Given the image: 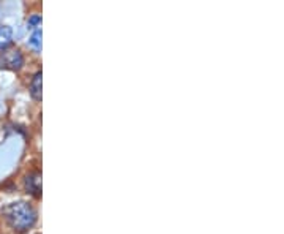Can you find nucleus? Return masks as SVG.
I'll list each match as a JSON object with an SVG mask.
<instances>
[{
	"instance_id": "obj_4",
	"label": "nucleus",
	"mask_w": 284,
	"mask_h": 234,
	"mask_svg": "<svg viewBox=\"0 0 284 234\" xmlns=\"http://www.w3.org/2000/svg\"><path fill=\"white\" fill-rule=\"evenodd\" d=\"M41 81H43V75H41V71H38V73H35V76L32 78V81H30V95H32V98L33 100H41Z\"/></svg>"
},
{
	"instance_id": "obj_5",
	"label": "nucleus",
	"mask_w": 284,
	"mask_h": 234,
	"mask_svg": "<svg viewBox=\"0 0 284 234\" xmlns=\"http://www.w3.org/2000/svg\"><path fill=\"white\" fill-rule=\"evenodd\" d=\"M29 45L35 49V51H40L41 49V29H35L30 40H29Z\"/></svg>"
},
{
	"instance_id": "obj_6",
	"label": "nucleus",
	"mask_w": 284,
	"mask_h": 234,
	"mask_svg": "<svg viewBox=\"0 0 284 234\" xmlns=\"http://www.w3.org/2000/svg\"><path fill=\"white\" fill-rule=\"evenodd\" d=\"M38 179H36V176H29L27 179H26V184H27V190L29 191H32V193H35V195H38L40 193V187H38Z\"/></svg>"
},
{
	"instance_id": "obj_7",
	"label": "nucleus",
	"mask_w": 284,
	"mask_h": 234,
	"mask_svg": "<svg viewBox=\"0 0 284 234\" xmlns=\"http://www.w3.org/2000/svg\"><path fill=\"white\" fill-rule=\"evenodd\" d=\"M40 23H41V16H40V14H32V16L29 17V21H27V24H29V27H30V29L38 27V26H40Z\"/></svg>"
},
{
	"instance_id": "obj_2",
	"label": "nucleus",
	"mask_w": 284,
	"mask_h": 234,
	"mask_svg": "<svg viewBox=\"0 0 284 234\" xmlns=\"http://www.w3.org/2000/svg\"><path fill=\"white\" fill-rule=\"evenodd\" d=\"M24 65V57L17 48H7L0 52V68L17 71Z\"/></svg>"
},
{
	"instance_id": "obj_1",
	"label": "nucleus",
	"mask_w": 284,
	"mask_h": 234,
	"mask_svg": "<svg viewBox=\"0 0 284 234\" xmlns=\"http://www.w3.org/2000/svg\"><path fill=\"white\" fill-rule=\"evenodd\" d=\"M2 215L5 222L17 232L29 231L36 222V210L30 203L16 201L10 203L2 209Z\"/></svg>"
},
{
	"instance_id": "obj_3",
	"label": "nucleus",
	"mask_w": 284,
	"mask_h": 234,
	"mask_svg": "<svg viewBox=\"0 0 284 234\" xmlns=\"http://www.w3.org/2000/svg\"><path fill=\"white\" fill-rule=\"evenodd\" d=\"M11 43H13V29L10 26L0 27V51L10 48Z\"/></svg>"
}]
</instances>
